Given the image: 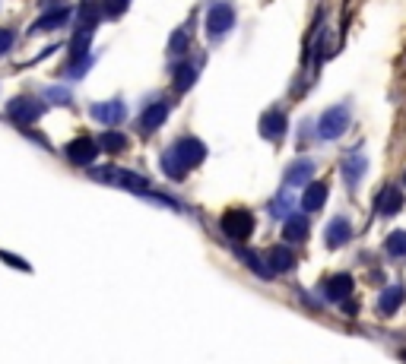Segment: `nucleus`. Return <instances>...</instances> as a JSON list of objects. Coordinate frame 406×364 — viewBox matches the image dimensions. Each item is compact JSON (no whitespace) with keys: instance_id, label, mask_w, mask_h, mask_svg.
<instances>
[{"instance_id":"f257e3e1","label":"nucleus","mask_w":406,"mask_h":364,"mask_svg":"<svg viewBox=\"0 0 406 364\" xmlns=\"http://www.w3.org/2000/svg\"><path fill=\"white\" fill-rule=\"evenodd\" d=\"M203 159H207V149H203L200 140H194V137H181L178 143L168 146V149L162 152V171H165L168 178L181 181V178H185V171L197 168Z\"/></svg>"},{"instance_id":"ddd939ff","label":"nucleus","mask_w":406,"mask_h":364,"mask_svg":"<svg viewBox=\"0 0 406 364\" xmlns=\"http://www.w3.org/2000/svg\"><path fill=\"white\" fill-rule=\"evenodd\" d=\"M349 238H353V225H349L346 219H334V222L327 225V232H324V241H327V247H343Z\"/></svg>"},{"instance_id":"423d86ee","label":"nucleus","mask_w":406,"mask_h":364,"mask_svg":"<svg viewBox=\"0 0 406 364\" xmlns=\"http://www.w3.org/2000/svg\"><path fill=\"white\" fill-rule=\"evenodd\" d=\"M42 111H45V105H42V98H35V96H16L6 105V114H10L16 124H35V120L42 118Z\"/></svg>"},{"instance_id":"1a4fd4ad","label":"nucleus","mask_w":406,"mask_h":364,"mask_svg":"<svg viewBox=\"0 0 406 364\" xmlns=\"http://www.w3.org/2000/svg\"><path fill=\"white\" fill-rule=\"evenodd\" d=\"M353 295V275L349 273H336L324 282V298L330 301H346Z\"/></svg>"},{"instance_id":"393cba45","label":"nucleus","mask_w":406,"mask_h":364,"mask_svg":"<svg viewBox=\"0 0 406 364\" xmlns=\"http://www.w3.org/2000/svg\"><path fill=\"white\" fill-rule=\"evenodd\" d=\"M13 42H16V32H13V29H0V54L10 51Z\"/></svg>"},{"instance_id":"5701e85b","label":"nucleus","mask_w":406,"mask_h":364,"mask_svg":"<svg viewBox=\"0 0 406 364\" xmlns=\"http://www.w3.org/2000/svg\"><path fill=\"white\" fill-rule=\"evenodd\" d=\"M99 143H102V149H108V152H124L127 149V137H124V133H105Z\"/></svg>"},{"instance_id":"4468645a","label":"nucleus","mask_w":406,"mask_h":364,"mask_svg":"<svg viewBox=\"0 0 406 364\" xmlns=\"http://www.w3.org/2000/svg\"><path fill=\"white\" fill-rule=\"evenodd\" d=\"M168 118V105L165 102H155V105H150L143 114H140V130L143 133H153L155 127H162V120Z\"/></svg>"},{"instance_id":"2eb2a0df","label":"nucleus","mask_w":406,"mask_h":364,"mask_svg":"<svg viewBox=\"0 0 406 364\" xmlns=\"http://www.w3.org/2000/svg\"><path fill=\"white\" fill-rule=\"evenodd\" d=\"M260 133L267 140H282V133H286V118H282L280 111H270V114H263V120H260Z\"/></svg>"},{"instance_id":"f8f14e48","label":"nucleus","mask_w":406,"mask_h":364,"mask_svg":"<svg viewBox=\"0 0 406 364\" xmlns=\"http://www.w3.org/2000/svg\"><path fill=\"white\" fill-rule=\"evenodd\" d=\"M365 171H368V159H365L362 152H349V156L343 159V178H346L349 187H356Z\"/></svg>"},{"instance_id":"0eeeda50","label":"nucleus","mask_w":406,"mask_h":364,"mask_svg":"<svg viewBox=\"0 0 406 364\" xmlns=\"http://www.w3.org/2000/svg\"><path fill=\"white\" fill-rule=\"evenodd\" d=\"M96 152H99L96 140H92V137H79V140H73V143L67 146V149H64V156L70 159L73 165L86 168V165H92V161H96Z\"/></svg>"},{"instance_id":"412c9836","label":"nucleus","mask_w":406,"mask_h":364,"mask_svg":"<svg viewBox=\"0 0 406 364\" xmlns=\"http://www.w3.org/2000/svg\"><path fill=\"white\" fill-rule=\"evenodd\" d=\"M197 79V64H191V60H185V64L175 70V89L178 92H185V89H191V83Z\"/></svg>"},{"instance_id":"39448f33","label":"nucleus","mask_w":406,"mask_h":364,"mask_svg":"<svg viewBox=\"0 0 406 364\" xmlns=\"http://www.w3.org/2000/svg\"><path fill=\"white\" fill-rule=\"evenodd\" d=\"M235 25V10H232V4L229 0H219V4H213L209 6V13H207V32H209V38H222L229 29Z\"/></svg>"},{"instance_id":"6ab92c4d","label":"nucleus","mask_w":406,"mask_h":364,"mask_svg":"<svg viewBox=\"0 0 406 364\" xmlns=\"http://www.w3.org/2000/svg\"><path fill=\"white\" fill-rule=\"evenodd\" d=\"M282 232H286V238L292 241V244H302V241L308 238V219H304V215H289Z\"/></svg>"},{"instance_id":"9d476101","label":"nucleus","mask_w":406,"mask_h":364,"mask_svg":"<svg viewBox=\"0 0 406 364\" xmlns=\"http://www.w3.org/2000/svg\"><path fill=\"white\" fill-rule=\"evenodd\" d=\"M375 209L381 215L400 212V209H403V190H400V187H384V190L378 193V200H375Z\"/></svg>"},{"instance_id":"a878e982","label":"nucleus","mask_w":406,"mask_h":364,"mask_svg":"<svg viewBox=\"0 0 406 364\" xmlns=\"http://www.w3.org/2000/svg\"><path fill=\"white\" fill-rule=\"evenodd\" d=\"M185 32H175V35H172V54H185V48H187V45H185Z\"/></svg>"},{"instance_id":"b1692460","label":"nucleus","mask_w":406,"mask_h":364,"mask_svg":"<svg viewBox=\"0 0 406 364\" xmlns=\"http://www.w3.org/2000/svg\"><path fill=\"white\" fill-rule=\"evenodd\" d=\"M127 4H131V0H102V10H105V16L111 19V16H121V13L127 10Z\"/></svg>"},{"instance_id":"dca6fc26","label":"nucleus","mask_w":406,"mask_h":364,"mask_svg":"<svg viewBox=\"0 0 406 364\" xmlns=\"http://www.w3.org/2000/svg\"><path fill=\"white\" fill-rule=\"evenodd\" d=\"M400 305H403V285H388V288L381 292L378 311H381V317H390Z\"/></svg>"},{"instance_id":"bb28decb","label":"nucleus","mask_w":406,"mask_h":364,"mask_svg":"<svg viewBox=\"0 0 406 364\" xmlns=\"http://www.w3.org/2000/svg\"><path fill=\"white\" fill-rule=\"evenodd\" d=\"M48 98H51V102H70V92H67V89H48Z\"/></svg>"},{"instance_id":"4be33fe9","label":"nucleus","mask_w":406,"mask_h":364,"mask_svg":"<svg viewBox=\"0 0 406 364\" xmlns=\"http://www.w3.org/2000/svg\"><path fill=\"white\" fill-rule=\"evenodd\" d=\"M388 254H390V257H397V260L406 257V232L390 234V238H388Z\"/></svg>"},{"instance_id":"7ed1b4c3","label":"nucleus","mask_w":406,"mask_h":364,"mask_svg":"<svg viewBox=\"0 0 406 364\" xmlns=\"http://www.w3.org/2000/svg\"><path fill=\"white\" fill-rule=\"evenodd\" d=\"M96 181H105V184H114V187H127V190H146V178L137 171H127V168H96L92 171Z\"/></svg>"},{"instance_id":"aec40b11","label":"nucleus","mask_w":406,"mask_h":364,"mask_svg":"<svg viewBox=\"0 0 406 364\" xmlns=\"http://www.w3.org/2000/svg\"><path fill=\"white\" fill-rule=\"evenodd\" d=\"M70 19V10H54L48 16H42L38 23H32V32H48V29H60V25Z\"/></svg>"},{"instance_id":"9b49d317","label":"nucleus","mask_w":406,"mask_h":364,"mask_svg":"<svg viewBox=\"0 0 406 364\" xmlns=\"http://www.w3.org/2000/svg\"><path fill=\"white\" fill-rule=\"evenodd\" d=\"M292 266H295V257H292V251H289V247H270V251H267V269H270V275L289 273Z\"/></svg>"},{"instance_id":"6e6552de","label":"nucleus","mask_w":406,"mask_h":364,"mask_svg":"<svg viewBox=\"0 0 406 364\" xmlns=\"http://www.w3.org/2000/svg\"><path fill=\"white\" fill-rule=\"evenodd\" d=\"M89 114L96 120H102V124H121L124 120V114H127V108L124 102H118V98H111V102H96V105H89Z\"/></svg>"},{"instance_id":"f03ea898","label":"nucleus","mask_w":406,"mask_h":364,"mask_svg":"<svg viewBox=\"0 0 406 364\" xmlns=\"http://www.w3.org/2000/svg\"><path fill=\"white\" fill-rule=\"evenodd\" d=\"M346 127H349V108L346 105H334V108H327V111L321 114V120H317V137L321 140H336V137H343Z\"/></svg>"},{"instance_id":"a211bd4d","label":"nucleus","mask_w":406,"mask_h":364,"mask_svg":"<svg viewBox=\"0 0 406 364\" xmlns=\"http://www.w3.org/2000/svg\"><path fill=\"white\" fill-rule=\"evenodd\" d=\"M324 203H327V184H308V190L302 197L304 212H317Z\"/></svg>"},{"instance_id":"20e7f679","label":"nucleus","mask_w":406,"mask_h":364,"mask_svg":"<svg viewBox=\"0 0 406 364\" xmlns=\"http://www.w3.org/2000/svg\"><path fill=\"white\" fill-rule=\"evenodd\" d=\"M219 228L229 234L232 241H245L248 234L254 232V215L248 212V209H229L226 215H222Z\"/></svg>"},{"instance_id":"f3484780","label":"nucleus","mask_w":406,"mask_h":364,"mask_svg":"<svg viewBox=\"0 0 406 364\" xmlns=\"http://www.w3.org/2000/svg\"><path fill=\"white\" fill-rule=\"evenodd\" d=\"M311 171H314V161H311V159L292 161V165H289V171H286V184L289 187L304 184V181H311Z\"/></svg>"}]
</instances>
